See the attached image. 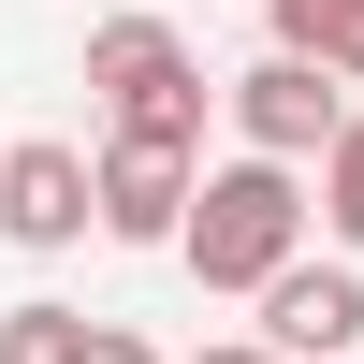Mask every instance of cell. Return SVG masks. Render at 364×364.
Instances as JSON below:
<instances>
[{"label":"cell","mask_w":364,"mask_h":364,"mask_svg":"<svg viewBox=\"0 0 364 364\" xmlns=\"http://www.w3.org/2000/svg\"><path fill=\"white\" fill-rule=\"evenodd\" d=\"M0 364H87V306H0Z\"/></svg>","instance_id":"8"},{"label":"cell","mask_w":364,"mask_h":364,"mask_svg":"<svg viewBox=\"0 0 364 364\" xmlns=\"http://www.w3.org/2000/svg\"><path fill=\"white\" fill-rule=\"evenodd\" d=\"M87 102H102V132H146V146H190V161H204L219 73L175 44V15H102V29H87Z\"/></svg>","instance_id":"2"},{"label":"cell","mask_w":364,"mask_h":364,"mask_svg":"<svg viewBox=\"0 0 364 364\" xmlns=\"http://www.w3.org/2000/svg\"><path fill=\"white\" fill-rule=\"evenodd\" d=\"M306 219H321V233H336V248L364 262V102L336 117V146L306 161Z\"/></svg>","instance_id":"7"},{"label":"cell","mask_w":364,"mask_h":364,"mask_svg":"<svg viewBox=\"0 0 364 364\" xmlns=\"http://www.w3.org/2000/svg\"><path fill=\"white\" fill-rule=\"evenodd\" d=\"M87 364H161L146 336H117V321H87Z\"/></svg>","instance_id":"11"},{"label":"cell","mask_w":364,"mask_h":364,"mask_svg":"<svg viewBox=\"0 0 364 364\" xmlns=\"http://www.w3.org/2000/svg\"><path fill=\"white\" fill-rule=\"evenodd\" d=\"M291 248H306V161H262V146H233V161H204V175H190L175 262H190L204 291H262Z\"/></svg>","instance_id":"1"},{"label":"cell","mask_w":364,"mask_h":364,"mask_svg":"<svg viewBox=\"0 0 364 364\" xmlns=\"http://www.w3.org/2000/svg\"><path fill=\"white\" fill-rule=\"evenodd\" d=\"M190 364H277V350H262V336H204Z\"/></svg>","instance_id":"12"},{"label":"cell","mask_w":364,"mask_h":364,"mask_svg":"<svg viewBox=\"0 0 364 364\" xmlns=\"http://www.w3.org/2000/svg\"><path fill=\"white\" fill-rule=\"evenodd\" d=\"M321 73H336V87H364V0H350L336 29H321Z\"/></svg>","instance_id":"10"},{"label":"cell","mask_w":364,"mask_h":364,"mask_svg":"<svg viewBox=\"0 0 364 364\" xmlns=\"http://www.w3.org/2000/svg\"><path fill=\"white\" fill-rule=\"evenodd\" d=\"M190 146H146V132H102L87 146V204H102V248H175L190 219Z\"/></svg>","instance_id":"6"},{"label":"cell","mask_w":364,"mask_h":364,"mask_svg":"<svg viewBox=\"0 0 364 364\" xmlns=\"http://www.w3.org/2000/svg\"><path fill=\"white\" fill-rule=\"evenodd\" d=\"M248 306H262V350H277V364H350V350H364V262H350V248H336V262L291 248Z\"/></svg>","instance_id":"5"},{"label":"cell","mask_w":364,"mask_h":364,"mask_svg":"<svg viewBox=\"0 0 364 364\" xmlns=\"http://www.w3.org/2000/svg\"><path fill=\"white\" fill-rule=\"evenodd\" d=\"M336 15H350V0H262V29H277L291 58H321V29H336Z\"/></svg>","instance_id":"9"},{"label":"cell","mask_w":364,"mask_h":364,"mask_svg":"<svg viewBox=\"0 0 364 364\" xmlns=\"http://www.w3.org/2000/svg\"><path fill=\"white\" fill-rule=\"evenodd\" d=\"M350 364H364V350H350Z\"/></svg>","instance_id":"13"},{"label":"cell","mask_w":364,"mask_h":364,"mask_svg":"<svg viewBox=\"0 0 364 364\" xmlns=\"http://www.w3.org/2000/svg\"><path fill=\"white\" fill-rule=\"evenodd\" d=\"M219 117H233V146H262V161H321V146H336V117H350V87L321 73V58L262 44L248 73L219 87Z\"/></svg>","instance_id":"4"},{"label":"cell","mask_w":364,"mask_h":364,"mask_svg":"<svg viewBox=\"0 0 364 364\" xmlns=\"http://www.w3.org/2000/svg\"><path fill=\"white\" fill-rule=\"evenodd\" d=\"M102 233V204H87V146L73 132H0V248L58 262Z\"/></svg>","instance_id":"3"}]
</instances>
